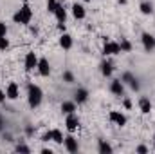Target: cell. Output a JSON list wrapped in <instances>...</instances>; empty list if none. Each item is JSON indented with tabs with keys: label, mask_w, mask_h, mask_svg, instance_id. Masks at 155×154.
<instances>
[{
	"label": "cell",
	"mask_w": 155,
	"mask_h": 154,
	"mask_svg": "<svg viewBox=\"0 0 155 154\" xmlns=\"http://www.w3.org/2000/svg\"><path fill=\"white\" fill-rule=\"evenodd\" d=\"M41 100H43V91H41V87L36 85V83H29V85H27V103H29V107H33V109L40 107Z\"/></svg>",
	"instance_id": "obj_1"
},
{
	"label": "cell",
	"mask_w": 155,
	"mask_h": 154,
	"mask_svg": "<svg viewBox=\"0 0 155 154\" xmlns=\"http://www.w3.org/2000/svg\"><path fill=\"white\" fill-rule=\"evenodd\" d=\"M13 20H15V24H20V26H29L31 24V20H33V9H31V5L25 2L15 15H13Z\"/></svg>",
	"instance_id": "obj_2"
},
{
	"label": "cell",
	"mask_w": 155,
	"mask_h": 154,
	"mask_svg": "<svg viewBox=\"0 0 155 154\" xmlns=\"http://www.w3.org/2000/svg\"><path fill=\"white\" fill-rule=\"evenodd\" d=\"M121 82H123L124 85H130V89H132V91H139V89H141L139 78L135 76L134 73H130V71H124V73L121 75Z\"/></svg>",
	"instance_id": "obj_3"
},
{
	"label": "cell",
	"mask_w": 155,
	"mask_h": 154,
	"mask_svg": "<svg viewBox=\"0 0 155 154\" xmlns=\"http://www.w3.org/2000/svg\"><path fill=\"white\" fill-rule=\"evenodd\" d=\"M121 45L116 40H105V45H103V54L105 56H116V54H121Z\"/></svg>",
	"instance_id": "obj_4"
},
{
	"label": "cell",
	"mask_w": 155,
	"mask_h": 154,
	"mask_svg": "<svg viewBox=\"0 0 155 154\" xmlns=\"http://www.w3.org/2000/svg\"><path fill=\"white\" fill-rule=\"evenodd\" d=\"M38 54L35 53V51H29L27 54H25V58H24V69L29 73V71H33V69H36L38 67Z\"/></svg>",
	"instance_id": "obj_5"
},
{
	"label": "cell",
	"mask_w": 155,
	"mask_h": 154,
	"mask_svg": "<svg viewBox=\"0 0 155 154\" xmlns=\"http://www.w3.org/2000/svg\"><path fill=\"white\" fill-rule=\"evenodd\" d=\"M79 125H81V121H79V118H78L76 113L65 114V127H67L69 132H76L78 129H79Z\"/></svg>",
	"instance_id": "obj_6"
},
{
	"label": "cell",
	"mask_w": 155,
	"mask_h": 154,
	"mask_svg": "<svg viewBox=\"0 0 155 154\" xmlns=\"http://www.w3.org/2000/svg\"><path fill=\"white\" fill-rule=\"evenodd\" d=\"M141 42H143V47H144V51L146 53H152L155 49V37L152 35V33H143L141 35Z\"/></svg>",
	"instance_id": "obj_7"
},
{
	"label": "cell",
	"mask_w": 155,
	"mask_h": 154,
	"mask_svg": "<svg viewBox=\"0 0 155 154\" xmlns=\"http://www.w3.org/2000/svg\"><path fill=\"white\" fill-rule=\"evenodd\" d=\"M108 120H110L114 125H117V127H124L126 121H128L126 116L123 114L121 111H110V113H108Z\"/></svg>",
	"instance_id": "obj_8"
},
{
	"label": "cell",
	"mask_w": 155,
	"mask_h": 154,
	"mask_svg": "<svg viewBox=\"0 0 155 154\" xmlns=\"http://www.w3.org/2000/svg\"><path fill=\"white\" fill-rule=\"evenodd\" d=\"M5 96H7V100H13V102L20 98V87H18L16 82H11V83L5 87Z\"/></svg>",
	"instance_id": "obj_9"
},
{
	"label": "cell",
	"mask_w": 155,
	"mask_h": 154,
	"mask_svg": "<svg viewBox=\"0 0 155 154\" xmlns=\"http://www.w3.org/2000/svg\"><path fill=\"white\" fill-rule=\"evenodd\" d=\"M63 145H65V151H67V152H78V151H79V143H78L76 138L72 136V132H71L69 136H65Z\"/></svg>",
	"instance_id": "obj_10"
},
{
	"label": "cell",
	"mask_w": 155,
	"mask_h": 154,
	"mask_svg": "<svg viewBox=\"0 0 155 154\" xmlns=\"http://www.w3.org/2000/svg\"><path fill=\"white\" fill-rule=\"evenodd\" d=\"M110 93L116 96H124V83L121 82V78H116L110 82Z\"/></svg>",
	"instance_id": "obj_11"
},
{
	"label": "cell",
	"mask_w": 155,
	"mask_h": 154,
	"mask_svg": "<svg viewBox=\"0 0 155 154\" xmlns=\"http://www.w3.org/2000/svg\"><path fill=\"white\" fill-rule=\"evenodd\" d=\"M74 102H76L78 105H83V103H87L88 102V91L85 89V87H79L76 93H74V98H72Z\"/></svg>",
	"instance_id": "obj_12"
},
{
	"label": "cell",
	"mask_w": 155,
	"mask_h": 154,
	"mask_svg": "<svg viewBox=\"0 0 155 154\" xmlns=\"http://www.w3.org/2000/svg\"><path fill=\"white\" fill-rule=\"evenodd\" d=\"M36 69H38L40 76H49V75H51V64H49V60L41 56L38 60V67H36Z\"/></svg>",
	"instance_id": "obj_13"
},
{
	"label": "cell",
	"mask_w": 155,
	"mask_h": 154,
	"mask_svg": "<svg viewBox=\"0 0 155 154\" xmlns=\"http://www.w3.org/2000/svg\"><path fill=\"white\" fill-rule=\"evenodd\" d=\"M71 11H72V16H74L76 20H83V18L87 16V9H85L83 4H78V2L72 4V9H71Z\"/></svg>",
	"instance_id": "obj_14"
},
{
	"label": "cell",
	"mask_w": 155,
	"mask_h": 154,
	"mask_svg": "<svg viewBox=\"0 0 155 154\" xmlns=\"http://www.w3.org/2000/svg\"><path fill=\"white\" fill-rule=\"evenodd\" d=\"M72 44H74V40L69 33H61V37H60V47L61 49L69 51V49H72Z\"/></svg>",
	"instance_id": "obj_15"
},
{
	"label": "cell",
	"mask_w": 155,
	"mask_h": 154,
	"mask_svg": "<svg viewBox=\"0 0 155 154\" xmlns=\"http://www.w3.org/2000/svg\"><path fill=\"white\" fill-rule=\"evenodd\" d=\"M78 111V103L74 100H65L61 103V113L63 114H71V113H76Z\"/></svg>",
	"instance_id": "obj_16"
},
{
	"label": "cell",
	"mask_w": 155,
	"mask_h": 154,
	"mask_svg": "<svg viewBox=\"0 0 155 154\" xmlns=\"http://www.w3.org/2000/svg\"><path fill=\"white\" fill-rule=\"evenodd\" d=\"M139 109H141L143 114H150V111H152V102H150L148 96H141V98H139Z\"/></svg>",
	"instance_id": "obj_17"
},
{
	"label": "cell",
	"mask_w": 155,
	"mask_h": 154,
	"mask_svg": "<svg viewBox=\"0 0 155 154\" xmlns=\"http://www.w3.org/2000/svg\"><path fill=\"white\" fill-rule=\"evenodd\" d=\"M99 67H101V75H103V76H107V78L112 76V73H114V64H112L110 60H103Z\"/></svg>",
	"instance_id": "obj_18"
},
{
	"label": "cell",
	"mask_w": 155,
	"mask_h": 154,
	"mask_svg": "<svg viewBox=\"0 0 155 154\" xmlns=\"http://www.w3.org/2000/svg\"><path fill=\"white\" fill-rule=\"evenodd\" d=\"M97 151H99V154H112L114 152V147L107 140H99L97 142Z\"/></svg>",
	"instance_id": "obj_19"
},
{
	"label": "cell",
	"mask_w": 155,
	"mask_h": 154,
	"mask_svg": "<svg viewBox=\"0 0 155 154\" xmlns=\"http://www.w3.org/2000/svg\"><path fill=\"white\" fill-rule=\"evenodd\" d=\"M139 9H141L143 15H152V13H153V4L148 2V0H143V2L139 4Z\"/></svg>",
	"instance_id": "obj_20"
},
{
	"label": "cell",
	"mask_w": 155,
	"mask_h": 154,
	"mask_svg": "<svg viewBox=\"0 0 155 154\" xmlns=\"http://www.w3.org/2000/svg\"><path fill=\"white\" fill-rule=\"evenodd\" d=\"M54 16H56V20H58V22H63V24L67 22V9H65V5H63V4L56 9Z\"/></svg>",
	"instance_id": "obj_21"
},
{
	"label": "cell",
	"mask_w": 155,
	"mask_h": 154,
	"mask_svg": "<svg viewBox=\"0 0 155 154\" xmlns=\"http://www.w3.org/2000/svg\"><path fill=\"white\" fill-rule=\"evenodd\" d=\"M63 140H65L63 132H61L60 129H52V142L58 143V145H63Z\"/></svg>",
	"instance_id": "obj_22"
},
{
	"label": "cell",
	"mask_w": 155,
	"mask_h": 154,
	"mask_svg": "<svg viewBox=\"0 0 155 154\" xmlns=\"http://www.w3.org/2000/svg\"><path fill=\"white\" fill-rule=\"evenodd\" d=\"M61 5V2L60 0H47V11L51 13V15H54L56 13V9Z\"/></svg>",
	"instance_id": "obj_23"
},
{
	"label": "cell",
	"mask_w": 155,
	"mask_h": 154,
	"mask_svg": "<svg viewBox=\"0 0 155 154\" xmlns=\"http://www.w3.org/2000/svg\"><path fill=\"white\" fill-rule=\"evenodd\" d=\"M119 45H121V51H123V53H130V51H132V44H130L126 38H121Z\"/></svg>",
	"instance_id": "obj_24"
},
{
	"label": "cell",
	"mask_w": 155,
	"mask_h": 154,
	"mask_svg": "<svg viewBox=\"0 0 155 154\" xmlns=\"http://www.w3.org/2000/svg\"><path fill=\"white\" fill-rule=\"evenodd\" d=\"M61 78H63V82H65V83H74V82H76V78H74V75H72L71 71H63Z\"/></svg>",
	"instance_id": "obj_25"
},
{
	"label": "cell",
	"mask_w": 155,
	"mask_h": 154,
	"mask_svg": "<svg viewBox=\"0 0 155 154\" xmlns=\"http://www.w3.org/2000/svg\"><path fill=\"white\" fill-rule=\"evenodd\" d=\"M15 151H16V152H31V147H29V145H25V143H22V142H20V143H18V145H16V147H15Z\"/></svg>",
	"instance_id": "obj_26"
},
{
	"label": "cell",
	"mask_w": 155,
	"mask_h": 154,
	"mask_svg": "<svg viewBox=\"0 0 155 154\" xmlns=\"http://www.w3.org/2000/svg\"><path fill=\"white\" fill-rule=\"evenodd\" d=\"M9 47V38L7 37H0V51H5Z\"/></svg>",
	"instance_id": "obj_27"
},
{
	"label": "cell",
	"mask_w": 155,
	"mask_h": 154,
	"mask_svg": "<svg viewBox=\"0 0 155 154\" xmlns=\"http://www.w3.org/2000/svg\"><path fill=\"white\" fill-rule=\"evenodd\" d=\"M41 142H52V129H51V131H47V132L41 136Z\"/></svg>",
	"instance_id": "obj_28"
},
{
	"label": "cell",
	"mask_w": 155,
	"mask_h": 154,
	"mask_svg": "<svg viewBox=\"0 0 155 154\" xmlns=\"http://www.w3.org/2000/svg\"><path fill=\"white\" fill-rule=\"evenodd\" d=\"M0 37H7V26L2 20H0Z\"/></svg>",
	"instance_id": "obj_29"
},
{
	"label": "cell",
	"mask_w": 155,
	"mask_h": 154,
	"mask_svg": "<svg viewBox=\"0 0 155 154\" xmlns=\"http://www.w3.org/2000/svg\"><path fill=\"white\" fill-rule=\"evenodd\" d=\"M135 152L146 154V152H148V147H146V145H137V147H135Z\"/></svg>",
	"instance_id": "obj_30"
},
{
	"label": "cell",
	"mask_w": 155,
	"mask_h": 154,
	"mask_svg": "<svg viewBox=\"0 0 155 154\" xmlns=\"http://www.w3.org/2000/svg\"><path fill=\"white\" fill-rule=\"evenodd\" d=\"M123 105H124V109H132V100L130 98H123Z\"/></svg>",
	"instance_id": "obj_31"
},
{
	"label": "cell",
	"mask_w": 155,
	"mask_h": 154,
	"mask_svg": "<svg viewBox=\"0 0 155 154\" xmlns=\"http://www.w3.org/2000/svg\"><path fill=\"white\" fill-rule=\"evenodd\" d=\"M65 29H67L65 24H63V22H58V31H60V33H65Z\"/></svg>",
	"instance_id": "obj_32"
},
{
	"label": "cell",
	"mask_w": 155,
	"mask_h": 154,
	"mask_svg": "<svg viewBox=\"0 0 155 154\" xmlns=\"http://www.w3.org/2000/svg\"><path fill=\"white\" fill-rule=\"evenodd\" d=\"M7 100V96H5V91H0V103L2 102H5Z\"/></svg>",
	"instance_id": "obj_33"
},
{
	"label": "cell",
	"mask_w": 155,
	"mask_h": 154,
	"mask_svg": "<svg viewBox=\"0 0 155 154\" xmlns=\"http://www.w3.org/2000/svg\"><path fill=\"white\" fill-rule=\"evenodd\" d=\"M25 132L31 136V134H35V129H33V127H27V129H25Z\"/></svg>",
	"instance_id": "obj_34"
},
{
	"label": "cell",
	"mask_w": 155,
	"mask_h": 154,
	"mask_svg": "<svg viewBox=\"0 0 155 154\" xmlns=\"http://www.w3.org/2000/svg\"><path fill=\"white\" fill-rule=\"evenodd\" d=\"M4 125H5V121H4V118H2V116H0V132H2V131H4Z\"/></svg>",
	"instance_id": "obj_35"
},
{
	"label": "cell",
	"mask_w": 155,
	"mask_h": 154,
	"mask_svg": "<svg viewBox=\"0 0 155 154\" xmlns=\"http://www.w3.org/2000/svg\"><path fill=\"white\" fill-rule=\"evenodd\" d=\"M41 152L43 154H52V151H51V149H41Z\"/></svg>",
	"instance_id": "obj_36"
},
{
	"label": "cell",
	"mask_w": 155,
	"mask_h": 154,
	"mask_svg": "<svg viewBox=\"0 0 155 154\" xmlns=\"http://www.w3.org/2000/svg\"><path fill=\"white\" fill-rule=\"evenodd\" d=\"M153 149H155V136H153Z\"/></svg>",
	"instance_id": "obj_37"
},
{
	"label": "cell",
	"mask_w": 155,
	"mask_h": 154,
	"mask_svg": "<svg viewBox=\"0 0 155 154\" xmlns=\"http://www.w3.org/2000/svg\"><path fill=\"white\" fill-rule=\"evenodd\" d=\"M81 2H90V0H81Z\"/></svg>",
	"instance_id": "obj_38"
}]
</instances>
